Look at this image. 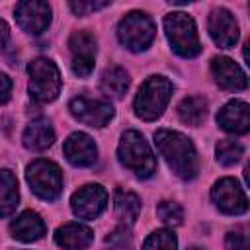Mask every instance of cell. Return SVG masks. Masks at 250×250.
<instances>
[{
    "instance_id": "cell-1",
    "label": "cell",
    "mask_w": 250,
    "mask_h": 250,
    "mask_svg": "<svg viewBox=\"0 0 250 250\" xmlns=\"http://www.w3.org/2000/svg\"><path fill=\"white\" fill-rule=\"evenodd\" d=\"M154 143L158 152L164 156V160L168 162V166L178 178L193 180L197 176L199 172L197 152L193 143L186 135L170 129H158L154 133Z\"/></svg>"
},
{
    "instance_id": "cell-2",
    "label": "cell",
    "mask_w": 250,
    "mask_h": 250,
    "mask_svg": "<svg viewBox=\"0 0 250 250\" xmlns=\"http://www.w3.org/2000/svg\"><path fill=\"white\" fill-rule=\"evenodd\" d=\"M119 162L139 178H150L156 170V158L139 131H125L117 146Z\"/></svg>"
},
{
    "instance_id": "cell-3",
    "label": "cell",
    "mask_w": 250,
    "mask_h": 250,
    "mask_svg": "<svg viewBox=\"0 0 250 250\" xmlns=\"http://www.w3.org/2000/svg\"><path fill=\"white\" fill-rule=\"evenodd\" d=\"M172 96V82L164 76H148L137 96H135V113L137 117L145 119V121H152L156 117L162 115V111L166 109L168 102Z\"/></svg>"
},
{
    "instance_id": "cell-4",
    "label": "cell",
    "mask_w": 250,
    "mask_h": 250,
    "mask_svg": "<svg viewBox=\"0 0 250 250\" xmlns=\"http://www.w3.org/2000/svg\"><path fill=\"white\" fill-rule=\"evenodd\" d=\"M164 31H166V37H168L172 49L180 57L191 59V57L199 55L201 43H199L195 21L191 20V16H188L184 12L168 14L164 18Z\"/></svg>"
},
{
    "instance_id": "cell-5",
    "label": "cell",
    "mask_w": 250,
    "mask_h": 250,
    "mask_svg": "<svg viewBox=\"0 0 250 250\" xmlns=\"http://www.w3.org/2000/svg\"><path fill=\"white\" fill-rule=\"evenodd\" d=\"M29 94L35 102H53L61 92V74L53 61L39 57L27 64Z\"/></svg>"
},
{
    "instance_id": "cell-6",
    "label": "cell",
    "mask_w": 250,
    "mask_h": 250,
    "mask_svg": "<svg viewBox=\"0 0 250 250\" xmlns=\"http://www.w3.org/2000/svg\"><path fill=\"white\" fill-rule=\"evenodd\" d=\"M156 35V25L150 20V16H146L145 12H131L127 14L117 27V37L119 41L129 49V51H145L150 47V43L154 41Z\"/></svg>"
},
{
    "instance_id": "cell-7",
    "label": "cell",
    "mask_w": 250,
    "mask_h": 250,
    "mask_svg": "<svg viewBox=\"0 0 250 250\" xmlns=\"http://www.w3.org/2000/svg\"><path fill=\"white\" fill-rule=\"evenodd\" d=\"M25 178H27V184L31 186L33 193L39 195L41 199L53 201L62 191V172L51 160H45V158L33 160L27 166Z\"/></svg>"
},
{
    "instance_id": "cell-8",
    "label": "cell",
    "mask_w": 250,
    "mask_h": 250,
    "mask_svg": "<svg viewBox=\"0 0 250 250\" xmlns=\"http://www.w3.org/2000/svg\"><path fill=\"white\" fill-rule=\"evenodd\" d=\"M68 109L78 121H82L90 127H105L109 123V119L113 117V105L109 102L92 100L86 96L72 98L68 104Z\"/></svg>"
},
{
    "instance_id": "cell-9",
    "label": "cell",
    "mask_w": 250,
    "mask_h": 250,
    "mask_svg": "<svg viewBox=\"0 0 250 250\" xmlns=\"http://www.w3.org/2000/svg\"><path fill=\"white\" fill-rule=\"evenodd\" d=\"M211 197H213L215 205L227 215H242L248 209L246 193L234 178L219 180L211 189Z\"/></svg>"
},
{
    "instance_id": "cell-10",
    "label": "cell",
    "mask_w": 250,
    "mask_h": 250,
    "mask_svg": "<svg viewBox=\"0 0 250 250\" xmlns=\"http://www.w3.org/2000/svg\"><path fill=\"white\" fill-rule=\"evenodd\" d=\"M107 205V191L100 184L82 186L70 197V207L80 219H96L104 213Z\"/></svg>"
},
{
    "instance_id": "cell-11",
    "label": "cell",
    "mask_w": 250,
    "mask_h": 250,
    "mask_svg": "<svg viewBox=\"0 0 250 250\" xmlns=\"http://www.w3.org/2000/svg\"><path fill=\"white\" fill-rule=\"evenodd\" d=\"M68 47L72 53V72L80 78L90 76V72L94 70L96 37L90 31H74L68 39Z\"/></svg>"
},
{
    "instance_id": "cell-12",
    "label": "cell",
    "mask_w": 250,
    "mask_h": 250,
    "mask_svg": "<svg viewBox=\"0 0 250 250\" xmlns=\"http://www.w3.org/2000/svg\"><path fill=\"white\" fill-rule=\"evenodd\" d=\"M16 20L27 33L39 35L51 23V6L41 0H25L16 6Z\"/></svg>"
},
{
    "instance_id": "cell-13",
    "label": "cell",
    "mask_w": 250,
    "mask_h": 250,
    "mask_svg": "<svg viewBox=\"0 0 250 250\" xmlns=\"http://www.w3.org/2000/svg\"><path fill=\"white\" fill-rule=\"evenodd\" d=\"M209 35L221 49H230L238 41V23L234 16L225 10L217 8L209 16Z\"/></svg>"
},
{
    "instance_id": "cell-14",
    "label": "cell",
    "mask_w": 250,
    "mask_h": 250,
    "mask_svg": "<svg viewBox=\"0 0 250 250\" xmlns=\"http://www.w3.org/2000/svg\"><path fill=\"white\" fill-rule=\"evenodd\" d=\"M62 152H64L66 160L70 164H74V166H92L96 162V158H98L96 143L86 133H72L64 141Z\"/></svg>"
},
{
    "instance_id": "cell-15",
    "label": "cell",
    "mask_w": 250,
    "mask_h": 250,
    "mask_svg": "<svg viewBox=\"0 0 250 250\" xmlns=\"http://www.w3.org/2000/svg\"><path fill=\"white\" fill-rule=\"evenodd\" d=\"M211 70L215 76V82L223 90H244L248 86V78L244 70L229 57H215L211 61Z\"/></svg>"
},
{
    "instance_id": "cell-16",
    "label": "cell",
    "mask_w": 250,
    "mask_h": 250,
    "mask_svg": "<svg viewBox=\"0 0 250 250\" xmlns=\"http://www.w3.org/2000/svg\"><path fill=\"white\" fill-rule=\"evenodd\" d=\"M217 123L221 129L234 133V135H244L250 129V113H248V104L242 100H232L227 105L221 107L217 113Z\"/></svg>"
},
{
    "instance_id": "cell-17",
    "label": "cell",
    "mask_w": 250,
    "mask_h": 250,
    "mask_svg": "<svg viewBox=\"0 0 250 250\" xmlns=\"http://www.w3.org/2000/svg\"><path fill=\"white\" fill-rule=\"evenodd\" d=\"M47 227L43 223V219L35 213V211H23L20 217H16L10 225V232L14 238L21 240V242H33L39 240L45 234Z\"/></svg>"
},
{
    "instance_id": "cell-18",
    "label": "cell",
    "mask_w": 250,
    "mask_h": 250,
    "mask_svg": "<svg viewBox=\"0 0 250 250\" xmlns=\"http://www.w3.org/2000/svg\"><path fill=\"white\" fill-rule=\"evenodd\" d=\"M94 240L92 229H88L82 223H66L57 229L55 232V242L66 250H80L90 246Z\"/></svg>"
},
{
    "instance_id": "cell-19",
    "label": "cell",
    "mask_w": 250,
    "mask_h": 250,
    "mask_svg": "<svg viewBox=\"0 0 250 250\" xmlns=\"http://www.w3.org/2000/svg\"><path fill=\"white\" fill-rule=\"evenodd\" d=\"M55 143V131L47 119L31 121L23 131V145L31 150H43Z\"/></svg>"
},
{
    "instance_id": "cell-20",
    "label": "cell",
    "mask_w": 250,
    "mask_h": 250,
    "mask_svg": "<svg viewBox=\"0 0 250 250\" xmlns=\"http://www.w3.org/2000/svg\"><path fill=\"white\" fill-rule=\"evenodd\" d=\"M20 201L18 180L10 170H0V217H8L16 211Z\"/></svg>"
},
{
    "instance_id": "cell-21",
    "label": "cell",
    "mask_w": 250,
    "mask_h": 250,
    "mask_svg": "<svg viewBox=\"0 0 250 250\" xmlns=\"http://www.w3.org/2000/svg\"><path fill=\"white\" fill-rule=\"evenodd\" d=\"M113 205H115V215L119 221H123L125 225H133L139 219L141 213V199L125 189H117L115 197H113Z\"/></svg>"
},
{
    "instance_id": "cell-22",
    "label": "cell",
    "mask_w": 250,
    "mask_h": 250,
    "mask_svg": "<svg viewBox=\"0 0 250 250\" xmlns=\"http://www.w3.org/2000/svg\"><path fill=\"white\" fill-rule=\"evenodd\" d=\"M102 90L111 98H123L129 88V74L121 66H109L102 74Z\"/></svg>"
},
{
    "instance_id": "cell-23",
    "label": "cell",
    "mask_w": 250,
    "mask_h": 250,
    "mask_svg": "<svg viewBox=\"0 0 250 250\" xmlns=\"http://www.w3.org/2000/svg\"><path fill=\"white\" fill-rule=\"evenodd\" d=\"M178 113L184 123L197 127L207 113V102L201 96H189V98L182 100V104L178 105Z\"/></svg>"
},
{
    "instance_id": "cell-24",
    "label": "cell",
    "mask_w": 250,
    "mask_h": 250,
    "mask_svg": "<svg viewBox=\"0 0 250 250\" xmlns=\"http://www.w3.org/2000/svg\"><path fill=\"white\" fill-rule=\"evenodd\" d=\"M215 154H217V160L223 164V166H232L240 160V156L244 154V146L234 141V139H223L217 143L215 146Z\"/></svg>"
},
{
    "instance_id": "cell-25",
    "label": "cell",
    "mask_w": 250,
    "mask_h": 250,
    "mask_svg": "<svg viewBox=\"0 0 250 250\" xmlns=\"http://www.w3.org/2000/svg\"><path fill=\"white\" fill-rule=\"evenodd\" d=\"M176 246H178L176 234L168 229H158L145 240L143 250H176Z\"/></svg>"
},
{
    "instance_id": "cell-26",
    "label": "cell",
    "mask_w": 250,
    "mask_h": 250,
    "mask_svg": "<svg viewBox=\"0 0 250 250\" xmlns=\"http://www.w3.org/2000/svg\"><path fill=\"white\" fill-rule=\"evenodd\" d=\"M156 215L160 217L162 223H166V225H170V227L180 225L182 219H184L182 207H180L178 203H174V201H160L158 207H156Z\"/></svg>"
},
{
    "instance_id": "cell-27",
    "label": "cell",
    "mask_w": 250,
    "mask_h": 250,
    "mask_svg": "<svg viewBox=\"0 0 250 250\" xmlns=\"http://www.w3.org/2000/svg\"><path fill=\"white\" fill-rule=\"evenodd\" d=\"M107 250H131V234L125 227L115 229L107 238H105Z\"/></svg>"
},
{
    "instance_id": "cell-28",
    "label": "cell",
    "mask_w": 250,
    "mask_h": 250,
    "mask_svg": "<svg viewBox=\"0 0 250 250\" xmlns=\"http://www.w3.org/2000/svg\"><path fill=\"white\" fill-rule=\"evenodd\" d=\"M225 246L227 250H250L248 246V234L244 229H236V230H230L227 234V240H225Z\"/></svg>"
},
{
    "instance_id": "cell-29",
    "label": "cell",
    "mask_w": 250,
    "mask_h": 250,
    "mask_svg": "<svg viewBox=\"0 0 250 250\" xmlns=\"http://www.w3.org/2000/svg\"><path fill=\"white\" fill-rule=\"evenodd\" d=\"M107 2H70V10L76 14V16H86L90 12H96V10H102L105 8Z\"/></svg>"
},
{
    "instance_id": "cell-30",
    "label": "cell",
    "mask_w": 250,
    "mask_h": 250,
    "mask_svg": "<svg viewBox=\"0 0 250 250\" xmlns=\"http://www.w3.org/2000/svg\"><path fill=\"white\" fill-rule=\"evenodd\" d=\"M10 94H12V80L8 74L0 72V105L10 100Z\"/></svg>"
},
{
    "instance_id": "cell-31",
    "label": "cell",
    "mask_w": 250,
    "mask_h": 250,
    "mask_svg": "<svg viewBox=\"0 0 250 250\" xmlns=\"http://www.w3.org/2000/svg\"><path fill=\"white\" fill-rule=\"evenodd\" d=\"M8 37H10V29H8L6 21H2V20H0V51L6 47V43H8Z\"/></svg>"
},
{
    "instance_id": "cell-32",
    "label": "cell",
    "mask_w": 250,
    "mask_h": 250,
    "mask_svg": "<svg viewBox=\"0 0 250 250\" xmlns=\"http://www.w3.org/2000/svg\"><path fill=\"white\" fill-rule=\"evenodd\" d=\"M189 250H199V248H189Z\"/></svg>"
}]
</instances>
